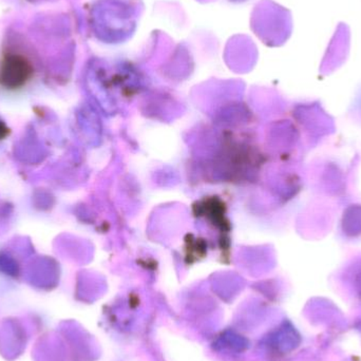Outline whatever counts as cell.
Returning a JSON list of instances; mask_svg holds the SVG:
<instances>
[{"label":"cell","mask_w":361,"mask_h":361,"mask_svg":"<svg viewBox=\"0 0 361 361\" xmlns=\"http://www.w3.org/2000/svg\"><path fill=\"white\" fill-rule=\"evenodd\" d=\"M32 72V66L25 57L10 55L0 67V85L10 90L21 88L31 78Z\"/></svg>","instance_id":"1"}]
</instances>
